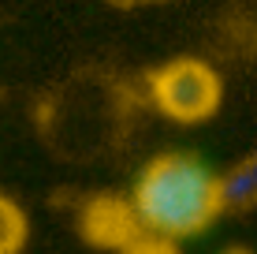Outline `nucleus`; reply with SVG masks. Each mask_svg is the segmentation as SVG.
I'll return each instance as SVG.
<instances>
[{"label":"nucleus","instance_id":"f257e3e1","mask_svg":"<svg viewBox=\"0 0 257 254\" xmlns=\"http://www.w3.org/2000/svg\"><path fill=\"white\" fill-rule=\"evenodd\" d=\"M131 209L146 235L179 243L224 217L220 202V172L190 153H161L138 172L131 191Z\"/></svg>","mask_w":257,"mask_h":254},{"label":"nucleus","instance_id":"f03ea898","mask_svg":"<svg viewBox=\"0 0 257 254\" xmlns=\"http://www.w3.org/2000/svg\"><path fill=\"white\" fill-rule=\"evenodd\" d=\"M149 98L175 124H205L224 101L216 67L198 56H175L149 75Z\"/></svg>","mask_w":257,"mask_h":254},{"label":"nucleus","instance_id":"7ed1b4c3","mask_svg":"<svg viewBox=\"0 0 257 254\" xmlns=\"http://www.w3.org/2000/svg\"><path fill=\"white\" fill-rule=\"evenodd\" d=\"M82 235L93 243V247L123 250L131 239H138V235H142V228H138L135 209H131L127 198L97 195V198H90L86 209H82Z\"/></svg>","mask_w":257,"mask_h":254},{"label":"nucleus","instance_id":"20e7f679","mask_svg":"<svg viewBox=\"0 0 257 254\" xmlns=\"http://www.w3.org/2000/svg\"><path fill=\"white\" fill-rule=\"evenodd\" d=\"M220 202H224V213L257 209V146L220 176Z\"/></svg>","mask_w":257,"mask_h":254},{"label":"nucleus","instance_id":"39448f33","mask_svg":"<svg viewBox=\"0 0 257 254\" xmlns=\"http://www.w3.org/2000/svg\"><path fill=\"white\" fill-rule=\"evenodd\" d=\"M30 239V221L26 209L15 198L0 195V254H19Z\"/></svg>","mask_w":257,"mask_h":254},{"label":"nucleus","instance_id":"423d86ee","mask_svg":"<svg viewBox=\"0 0 257 254\" xmlns=\"http://www.w3.org/2000/svg\"><path fill=\"white\" fill-rule=\"evenodd\" d=\"M119 254H179V247H175V243H168V239H157V235H146V232H142L138 239H131Z\"/></svg>","mask_w":257,"mask_h":254},{"label":"nucleus","instance_id":"0eeeda50","mask_svg":"<svg viewBox=\"0 0 257 254\" xmlns=\"http://www.w3.org/2000/svg\"><path fill=\"white\" fill-rule=\"evenodd\" d=\"M220 254H253V250H246V247H227V250H220Z\"/></svg>","mask_w":257,"mask_h":254}]
</instances>
